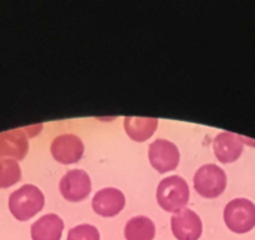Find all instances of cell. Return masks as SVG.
<instances>
[{
  "label": "cell",
  "mask_w": 255,
  "mask_h": 240,
  "mask_svg": "<svg viewBox=\"0 0 255 240\" xmlns=\"http://www.w3.org/2000/svg\"><path fill=\"white\" fill-rule=\"evenodd\" d=\"M190 198L188 183L179 175L163 179L156 189V202L159 207L169 213H179L186 207Z\"/></svg>",
  "instance_id": "cell-1"
},
{
  "label": "cell",
  "mask_w": 255,
  "mask_h": 240,
  "mask_svg": "<svg viewBox=\"0 0 255 240\" xmlns=\"http://www.w3.org/2000/svg\"><path fill=\"white\" fill-rule=\"evenodd\" d=\"M45 197L38 187L25 184L9 197V210L15 219L26 222L44 208Z\"/></svg>",
  "instance_id": "cell-2"
},
{
  "label": "cell",
  "mask_w": 255,
  "mask_h": 240,
  "mask_svg": "<svg viewBox=\"0 0 255 240\" xmlns=\"http://www.w3.org/2000/svg\"><path fill=\"white\" fill-rule=\"evenodd\" d=\"M224 222L233 233L250 232L255 227V204L245 198L230 200L224 209Z\"/></svg>",
  "instance_id": "cell-3"
},
{
  "label": "cell",
  "mask_w": 255,
  "mask_h": 240,
  "mask_svg": "<svg viewBox=\"0 0 255 240\" xmlns=\"http://www.w3.org/2000/svg\"><path fill=\"white\" fill-rule=\"evenodd\" d=\"M193 182L198 194L207 199H215L227 188V174L215 164H205L198 169Z\"/></svg>",
  "instance_id": "cell-4"
},
{
  "label": "cell",
  "mask_w": 255,
  "mask_h": 240,
  "mask_svg": "<svg viewBox=\"0 0 255 240\" xmlns=\"http://www.w3.org/2000/svg\"><path fill=\"white\" fill-rule=\"evenodd\" d=\"M59 190L64 199L78 203L87 199L92 192V180L87 171L82 169H73L61 178Z\"/></svg>",
  "instance_id": "cell-5"
},
{
  "label": "cell",
  "mask_w": 255,
  "mask_h": 240,
  "mask_svg": "<svg viewBox=\"0 0 255 240\" xmlns=\"http://www.w3.org/2000/svg\"><path fill=\"white\" fill-rule=\"evenodd\" d=\"M149 161L160 174L174 170L180 161L178 146L166 139H156L149 145Z\"/></svg>",
  "instance_id": "cell-6"
},
{
  "label": "cell",
  "mask_w": 255,
  "mask_h": 240,
  "mask_svg": "<svg viewBox=\"0 0 255 240\" xmlns=\"http://www.w3.org/2000/svg\"><path fill=\"white\" fill-rule=\"evenodd\" d=\"M53 158L60 164H74L84 154V143L74 134H61L53 140L50 145Z\"/></svg>",
  "instance_id": "cell-7"
},
{
  "label": "cell",
  "mask_w": 255,
  "mask_h": 240,
  "mask_svg": "<svg viewBox=\"0 0 255 240\" xmlns=\"http://www.w3.org/2000/svg\"><path fill=\"white\" fill-rule=\"evenodd\" d=\"M171 232L178 240H198L202 237L203 223L199 215L183 209L171 217Z\"/></svg>",
  "instance_id": "cell-8"
},
{
  "label": "cell",
  "mask_w": 255,
  "mask_h": 240,
  "mask_svg": "<svg viewBox=\"0 0 255 240\" xmlns=\"http://www.w3.org/2000/svg\"><path fill=\"white\" fill-rule=\"evenodd\" d=\"M92 207L98 215L112 218L119 214L125 207V195L117 188H104L95 193Z\"/></svg>",
  "instance_id": "cell-9"
},
{
  "label": "cell",
  "mask_w": 255,
  "mask_h": 240,
  "mask_svg": "<svg viewBox=\"0 0 255 240\" xmlns=\"http://www.w3.org/2000/svg\"><path fill=\"white\" fill-rule=\"evenodd\" d=\"M29 151V140L20 129L0 133V159L21 160Z\"/></svg>",
  "instance_id": "cell-10"
},
{
  "label": "cell",
  "mask_w": 255,
  "mask_h": 240,
  "mask_svg": "<svg viewBox=\"0 0 255 240\" xmlns=\"http://www.w3.org/2000/svg\"><path fill=\"white\" fill-rule=\"evenodd\" d=\"M244 144L237 134L223 131L215 136L213 141V150L218 160L223 164L233 163L240 158Z\"/></svg>",
  "instance_id": "cell-11"
},
{
  "label": "cell",
  "mask_w": 255,
  "mask_h": 240,
  "mask_svg": "<svg viewBox=\"0 0 255 240\" xmlns=\"http://www.w3.org/2000/svg\"><path fill=\"white\" fill-rule=\"evenodd\" d=\"M64 230V222L59 215L46 214L39 218L30 228L33 240H60Z\"/></svg>",
  "instance_id": "cell-12"
},
{
  "label": "cell",
  "mask_w": 255,
  "mask_h": 240,
  "mask_svg": "<svg viewBox=\"0 0 255 240\" xmlns=\"http://www.w3.org/2000/svg\"><path fill=\"white\" fill-rule=\"evenodd\" d=\"M159 120L156 118H133L124 119V129L128 136L134 141H145L155 133Z\"/></svg>",
  "instance_id": "cell-13"
},
{
  "label": "cell",
  "mask_w": 255,
  "mask_h": 240,
  "mask_svg": "<svg viewBox=\"0 0 255 240\" xmlns=\"http://www.w3.org/2000/svg\"><path fill=\"white\" fill-rule=\"evenodd\" d=\"M124 235L127 240H153L155 237V224L145 215L133 217L125 224Z\"/></svg>",
  "instance_id": "cell-14"
},
{
  "label": "cell",
  "mask_w": 255,
  "mask_h": 240,
  "mask_svg": "<svg viewBox=\"0 0 255 240\" xmlns=\"http://www.w3.org/2000/svg\"><path fill=\"white\" fill-rule=\"evenodd\" d=\"M21 169L18 161L13 159L0 160V189L13 187L20 180Z\"/></svg>",
  "instance_id": "cell-15"
},
{
  "label": "cell",
  "mask_w": 255,
  "mask_h": 240,
  "mask_svg": "<svg viewBox=\"0 0 255 240\" xmlns=\"http://www.w3.org/2000/svg\"><path fill=\"white\" fill-rule=\"evenodd\" d=\"M67 240H100V233L94 225L80 224L69 230Z\"/></svg>",
  "instance_id": "cell-16"
}]
</instances>
